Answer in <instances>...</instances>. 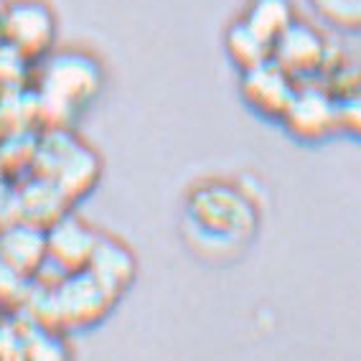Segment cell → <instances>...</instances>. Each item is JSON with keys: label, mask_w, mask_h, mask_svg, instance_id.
<instances>
[{"label": "cell", "mask_w": 361, "mask_h": 361, "mask_svg": "<svg viewBox=\"0 0 361 361\" xmlns=\"http://www.w3.org/2000/svg\"><path fill=\"white\" fill-rule=\"evenodd\" d=\"M3 36L20 56H44L56 36V20L41 0H16L3 18Z\"/></svg>", "instance_id": "6da1fadb"}, {"label": "cell", "mask_w": 361, "mask_h": 361, "mask_svg": "<svg viewBox=\"0 0 361 361\" xmlns=\"http://www.w3.org/2000/svg\"><path fill=\"white\" fill-rule=\"evenodd\" d=\"M295 90L298 84L293 82V77L285 74L272 59L252 66V69H245L239 79V94L247 102V107L257 112L259 117L278 120V123L283 120Z\"/></svg>", "instance_id": "7a4b0ae2"}, {"label": "cell", "mask_w": 361, "mask_h": 361, "mask_svg": "<svg viewBox=\"0 0 361 361\" xmlns=\"http://www.w3.org/2000/svg\"><path fill=\"white\" fill-rule=\"evenodd\" d=\"M280 123L295 140L318 142L338 130L336 123V99L316 87H298Z\"/></svg>", "instance_id": "3957f363"}, {"label": "cell", "mask_w": 361, "mask_h": 361, "mask_svg": "<svg viewBox=\"0 0 361 361\" xmlns=\"http://www.w3.org/2000/svg\"><path fill=\"white\" fill-rule=\"evenodd\" d=\"M270 59L293 79L316 74L326 59V41L305 20H293L270 46Z\"/></svg>", "instance_id": "277c9868"}, {"label": "cell", "mask_w": 361, "mask_h": 361, "mask_svg": "<svg viewBox=\"0 0 361 361\" xmlns=\"http://www.w3.org/2000/svg\"><path fill=\"white\" fill-rule=\"evenodd\" d=\"M49 92L56 94L61 102H87L92 92H97V66L92 64L90 56H79V54H66L56 56L51 61L49 71Z\"/></svg>", "instance_id": "5b68a950"}, {"label": "cell", "mask_w": 361, "mask_h": 361, "mask_svg": "<svg viewBox=\"0 0 361 361\" xmlns=\"http://www.w3.org/2000/svg\"><path fill=\"white\" fill-rule=\"evenodd\" d=\"M239 20L257 33L264 44L272 46L280 33L295 20V6L293 0H247Z\"/></svg>", "instance_id": "8992f818"}, {"label": "cell", "mask_w": 361, "mask_h": 361, "mask_svg": "<svg viewBox=\"0 0 361 361\" xmlns=\"http://www.w3.org/2000/svg\"><path fill=\"white\" fill-rule=\"evenodd\" d=\"M224 49H226V56L232 59V64L239 71L252 69V66H257L270 59V46L264 44L255 31H250L239 18L232 20L229 28H226Z\"/></svg>", "instance_id": "52a82bcc"}, {"label": "cell", "mask_w": 361, "mask_h": 361, "mask_svg": "<svg viewBox=\"0 0 361 361\" xmlns=\"http://www.w3.org/2000/svg\"><path fill=\"white\" fill-rule=\"evenodd\" d=\"M316 13L343 31H356L361 26V0H310Z\"/></svg>", "instance_id": "ba28073f"}]
</instances>
